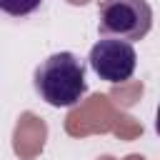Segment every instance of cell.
I'll return each instance as SVG.
<instances>
[{
	"label": "cell",
	"instance_id": "cell-1",
	"mask_svg": "<svg viewBox=\"0 0 160 160\" xmlns=\"http://www.w3.org/2000/svg\"><path fill=\"white\" fill-rule=\"evenodd\" d=\"M35 90L52 108H72L88 92L85 65L75 52L60 50L48 55L35 68Z\"/></svg>",
	"mask_w": 160,
	"mask_h": 160
},
{
	"label": "cell",
	"instance_id": "cell-2",
	"mask_svg": "<svg viewBox=\"0 0 160 160\" xmlns=\"http://www.w3.org/2000/svg\"><path fill=\"white\" fill-rule=\"evenodd\" d=\"M152 28V8L148 0H102L98 8V32L102 38L142 40Z\"/></svg>",
	"mask_w": 160,
	"mask_h": 160
},
{
	"label": "cell",
	"instance_id": "cell-3",
	"mask_svg": "<svg viewBox=\"0 0 160 160\" xmlns=\"http://www.w3.org/2000/svg\"><path fill=\"white\" fill-rule=\"evenodd\" d=\"M88 62L100 80L125 82L132 78L138 68V52L130 40L122 38H102L90 48Z\"/></svg>",
	"mask_w": 160,
	"mask_h": 160
},
{
	"label": "cell",
	"instance_id": "cell-4",
	"mask_svg": "<svg viewBox=\"0 0 160 160\" xmlns=\"http://www.w3.org/2000/svg\"><path fill=\"white\" fill-rule=\"evenodd\" d=\"M40 5H42V0H0L2 12L12 15V18H25V15H32Z\"/></svg>",
	"mask_w": 160,
	"mask_h": 160
},
{
	"label": "cell",
	"instance_id": "cell-5",
	"mask_svg": "<svg viewBox=\"0 0 160 160\" xmlns=\"http://www.w3.org/2000/svg\"><path fill=\"white\" fill-rule=\"evenodd\" d=\"M155 132L160 138V105H158V112H155Z\"/></svg>",
	"mask_w": 160,
	"mask_h": 160
}]
</instances>
